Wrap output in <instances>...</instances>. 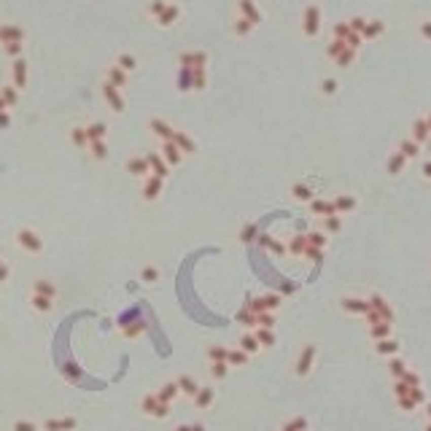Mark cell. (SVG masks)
Returning <instances> with one entry per match:
<instances>
[{
	"mask_svg": "<svg viewBox=\"0 0 431 431\" xmlns=\"http://www.w3.org/2000/svg\"><path fill=\"white\" fill-rule=\"evenodd\" d=\"M14 240H16V245H19L24 254H41V251H43V237L38 235L35 229H30V227L16 229Z\"/></svg>",
	"mask_w": 431,
	"mask_h": 431,
	"instance_id": "6da1fadb",
	"label": "cell"
},
{
	"mask_svg": "<svg viewBox=\"0 0 431 431\" xmlns=\"http://www.w3.org/2000/svg\"><path fill=\"white\" fill-rule=\"evenodd\" d=\"M140 407H143L146 415H157V418H165V415H167V404H165V402H159L157 396H146Z\"/></svg>",
	"mask_w": 431,
	"mask_h": 431,
	"instance_id": "7a4b0ae2",
	"label": "cell"
},
{
	"mask_svg": "<svg viewBox=\"0 0 431 431\" xmlns=\"http://www.w3.org/2000/svg\"><path fill=\"white\" fill-rule=\"evenodd\" d=\"M76 426H79V423H76V418H49L41 428L43 431H73Z\"/></svg>",
	"mask_w": 431,
	"mask_h": 431,
	"instance_id": "3957f363",
	"label": "cell"
},
{
	"mask_svg": "<svg viewBox=\"0 0 431 431\" xmlns=\"http://www.w3.org/2000/svg\"><path fill=\"white\" fill-rule=\"evenodd\" d=\"M32 294H41V297H51L57 299V286L46 278H38L35 283H32Z\"/></svg>",
	"mask_w": 431,
	"mask_h": 431,
	"instance_id": "277c9868",
	"label": "cell"
},
{
	"mask_svg": "<svg viewBox=\"0 0 431 431\" xmlns=\"http://www.w3.org/2000/svg\"><path fill=\"white\" fill-rule=\"evenodd\" d=\"M22 38H24V32L19 27H14V24H3V27H0V41H3V46L6 43H19Z\"/></svg>",
	"mask_w": 431,
	"mask_h": 431,
	"instance_id": "5b68a950",
	"label": "cell"
},
{
	"mask_svg": "<svg viewBox=\"0 0 431 431\" xmlns=\"http://www.w3.org/2000/svg\"><path fill=\"white\" fill-rule=\"evenodd\" d=\"M30 307L35 310V313H51V310H54V299H51V297H41V294H32V297H30Z\"/></svg>",
	"mask_w": 431,
	"mask_h": 431,
	"instance_id": "8992f818",
	"label": "cell"
},
{
	"mask_svg": "<svg viewBox=\"0 0 431 431\" xmlns=\"http://www.w3.org/2000/svg\"><path fill=\"white\" fill-rule=\"evenodd\" d=\"M102 94H105V100L111 102V105H114V111H122V108H124L122 97H119V92L114 89V84H111V81H105V84H102Z\"/></svg>",
	"mask_w": 431,
	"mask_h": 431,
	"instance_id": "52a82bcc",
	"label": "cell"
},
{
	"mask_svg": "<svg viewBox=\"0 0 431 431\" xmlns=\"http://www.w3.org/2000/svg\"><path fill=\"white\" fill-rule=\"evenodd\" d=\"M11 76H14V84H16V89H22V86H24V62H22V59H16V62H14V67H11Z\"/></svg>",
	"mask_w": 431,
	"mask_h": 431,
	"instance_id": "ba28073f",
	"label": "cell"
},
{
	"mask_svg": "<svg viewBox=\"0 0 431 431\" xmlns=\"http://www.w3.org/2000/svg\"><path fill=\"white\" fill-rule=\"evenodd\" d=\"M140 280H143V283H154V280H159V267H154V264L143 267V270H140Z\"/></svg>",
	"mask_w": 431,
	"mask_h": 431,
	"instance_id": "9c48e42d",
	"label": "cell"
},
{
	"mask_svg": "<svg viewBox=\"0 0 431 431\" xmlns=\"http://www.w3.org/2000/svg\"><path fill=\"white\" fill-rule=\"evenodd\" d=\"M0 100H3L6 105L11 108V105H16V100H19V94H16V89H14V86H3V92H0Z\"/></svg>",
	"mask_w": 431,
	"mask_h": 431,
	"instance_id": "30bf717a",
	"label": "cell"
},
{
	"mask_svg": "<svg viewBox=\"0 0 431 431\" xmlns=\"http://www.w3.org/2000/svg\"><path fill=\"white\" fill-rule=\"evenodd\" d=\"M102 135H105V124H89L86 127V137L92 140H102Z\"/></svg>",
	"mask_w": 431,
	"mask_h": 431,
	"instance_id": "8fae6325",
	"label": "cell"
},
{
	"mask_svg": "<svg viewBox=\"0 0 431 431\" xmlns=\"http://www.w3.org/2000/svg\"><path fill=\"white\" fill-rule=\"evenodd\" d=\"M159 189H162V184L157 178H151L149 184H146V189H143V197L146 200H154V197H159Z\"/></svg>",
	"mask_w": 431,
	"mask_h": 431,
	"instance_id": "7c38bea8",
	"label": "cell"
},
{
	"mask_svg": "<svg viewBox=\"0 0 431 431\" xmlns=\"http://www.w3.org/2000/svg\"><path fill=\"white\" fill-rule=\"evenodd\" d=\"M11 431H41V426H38V423H32V420H24V418H19V420H14Z\"/></svg>",
	"mask_w": 431,
	"mask_h": 431,
	"instance_id": "4fadbf2b",
	"label": "cell"
},
{
	"mask_svg": "<svg viewBox=\"0 0 431 431\" xmlns=\"http://www.w3.org/2000/svg\"><path fill=\"white\" fill-rule=\"evenodd\" d=\"M178 388H181V391H184V393H189V396H194L197 393V385H194V380H192V377H178Z\"/></svg>",
	"mask_w": 431,
	"mask_h": 431,
	"instance_id": "5bb4252c",
	"label": "cell"
},
{
	"mask_svg": "<svg viewBox=\"0 0 431 431\" xmlns=\"http://www.w3.org/2000/svg\"><path fill=\"white\" fill-rule=\"evenodd\" d=\"M210 399H213V391H210V388H202L200 393H194V402H197V407H208V404H210Z\"/></svg>",
	"mask_w": 431,
	"mask_h": 431,
	"instance_id": "9a60e30c",
	"label": "cell"
},
{
	"mask_svg": "<svg viewBox=\"0 0 431 431\" xmlns=\"http://www.w3.org/2000/svg\"><path fill=\"white\" fill-rule=\"evenodd\" d=\"M89 149H92V157H94V159H105V157H108L105 143H102V140H92V143H89Z\"/></svg>",
	"mask_w": 431,
	"mask_h": 431,
	"instance_id": "2e32d148",
	"label": "cell"
},
{
	"mask_svg": "<svg viewBox=\"0 0 431 431\" xmlns=\"http://www.w3.org/2000/svg\"><path fill=\"white\" fill-rule=\"evenodd\" d=\"M70 137H73L76 146H86V143H89V137H86V129H84V127H73Z\"/></svg>",
	"mask_w": 431,
	"mask_h": 431,
	"instance_id": "e0dca14e",
	"label": "cell"
},
{
	"mask_svg": "<svg viewBox=\"0 0 431 431\" xmlns=\"http://www.w3.org/2000/svg\"><path fill=\"white\" fill-rule=\"evenodd\" d=\"M108 79H111V84H114V86H122V84H124V73L119 70V67H111V70H108Z\"/></svg>",
	"mask_w": 431,
	"mask_h": 431,
	"instance_id": "ac0fdd59",
	"label": "cell"
},
{
	"mask_svg": "<svg viewBox=\"0 0 431 431\" xmlns=\"http://www.w3.org/2000/svg\"><path fill=\"white\" fill-rule=\"evenodd\" d=\"M143 170H146V162H140V159L129 162V172H132V175H143Z\"/></svg>",
	"mask_w": 431,
	"mask_h": 431,
	"instance_id": "d6986e66",
	"label": "cell"
},
{
	"mask_svg": "<svg viewBox=\"0 0 431 431\" xmlns=\"http://www.w3.org/2000/svg\"><path fill=\"white\" fill-rule=\"evenodd\" d=\"M119 65L127 67V70H132V67H135V59L129 57V54H122V57H119Z\"/></svg>",
	"mask_w": 431,
	"mask_h": 431,
	"instance_id": "ffe728a7",
	"label": "cell"
},
{
	"mask_svg": "<svg viewBox=\"0 0 431 431\" xmlns=\"http://www.w3.org/2000/svg\"><path fill=\"white\" fill-rule=\"evenodd\" d=\"M22 51V43H6V54L8 57H16Z\"/></svg>",
	"mask_w": 431,
	"mask_h": 431,
	"instance_id": "44dd1931",
	"label": "cell"
},
{
	"mask_svg": "<svg viewBox=\"0 0 431 431\" xmlns=\"http://www.w3.org/2000/svg\"><path fill=\"white\" fill-rule=\"evenodd\" d=\"M8 275H11V267H8V264L3 262V264H0V283H6V280H8Z\"/></svg>",
	"mask_w": 431,
	"mask_h": 431,
	"instance_id": "7402d4cb",
	"label": "cell"
},
{
	"mask_svg": "<svg viewBox=\"0 0 431 431\" xmlns=\"http://www.w3.org/2000/svg\"><path fill=\"white\" fill-rule=\"evenodd\" d=\"M8 122H11V116H8V114H0V129L8 127Z\"/></svg>",
	"mask_w": 431,
	"mask_h": 431,
	"instance_id": "603a6c76",
	"label": "cell"
},
{
	"mask_svg": "<svg viewBox=\"0 0 431 431\" xmlns=\"http://www.w3.org/2000/svg\"><path fill=\"white\" fill-rule=\"evenodd\" d=\"M224 372H227V369H224V364H213V375H216V377L224 375Z\"/></svg>",
	"mask_w": 431,
	"mask_h": 431,
	"instance_id": "cb8c5ba5",
	"label": "cell"
},
{
	"mask_svg": "<svg viewBox=\"0 0 431 431\" xmlns=\"http://www.w3.org/2000/svg\"><path fill=\"white\" fill-rule=\"evenodd\" d=\"M3 108H8V105H6V102H3V100H0V114H3Z\"/></svg>",
	"mask_w": 431,
	"mask_h": 431,
	"instance_id": "d4e9b609",
	"label": "cell"
},
{
	"mask_svg": "<svg viewBox=\"0 0 431 431\" xmlns=\"http://www.w3.org/2000/svg\"><path fill=\"white\" fill-rule=\"evenodd\" d=\"M0 264H3V259H0Z\"/></svg>",
	"mask_w": 431,
	"mask_h": 431,
	"instance_id": "484cf974",
	"label": "cell"
}]
</instances>
